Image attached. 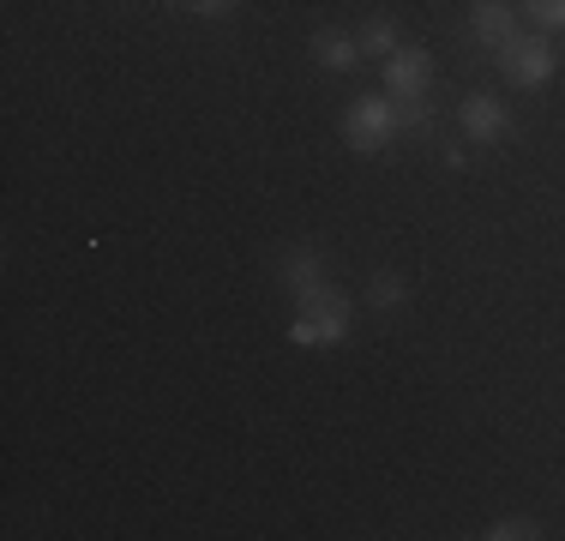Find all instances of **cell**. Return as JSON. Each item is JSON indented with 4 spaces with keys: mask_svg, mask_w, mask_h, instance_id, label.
I'll return each mask as SVG.
<instances>
[{
    "mask_svg": "<svg viewBox=\"0 0 565 541\" xmlns=\"http://www.w3.org/2000/svg\"><path fill=\"white\" fill-rule=\"evenodd\" d=\"M481 535H488V541H535V535H542V523H535V518H500L493 530H481Z\"/></svg>",
    "mask_w": 565,
    "mask_h": 541,
    "instance_id": "obj_12",
    "label": "cell"
},
{
    "mask_svg": "<svg viewBox=\"0 0 565 541\" xmlns=\"http://www.w3.org/2000/svg\"><path fill=\"white\" fill-rule=\"evenodd\" d=\"M500 66H505L511 85L535 91V85H547V78L559 73V49L547 43V36H511V43L500 49Z\"/></svg>",
    "mask_w": 565,
    "mask_h": 541,
    "instance_id": "obj_3",
    "label": "cell"
},
{
    "mask_svg": "<svg viewBox=\"0 0 565 541\" xmlns=\"http://www.w3.org/2000/svg\"><path fill=\"white\" fill-rule=\"evenodd\" d=\"M427 78H434L427 49H397V54H385V97H427Z\"/></svg>",
    "mask_w": 565,
    "mask_h": 541,
    "instance_id": "obj_5",
    "label": "cell"
},
{
    "mask_svg": "<svg viewBox=\"0 0 565 541\" xmlns=\"http://www.w3.org/2000/svg\"><path fill=\"white\" fill-rule=\"evenodd\" d=\"M289 343H301V349H338V343H349V301L331 289V283L301 301V314L289 319Z\"/></svg>",
    "mask_w": 565,
    "mask_h": 541,
    "instance_id": "obj_1",
    "label": "cell"
},
{
    "mask_svg": "<svg viewBox=\"0 0 565 541\" xmlns=\"http://www.w3.org/2000/svg\"><path fill=\"white\" fill-rule=\"evenodd\" d=\"M523 12H530L542 31H565V0H523Z\"/></svg>",
    "mask_w": 565,
    "mask_h": 541,
    "instance_id": "obj_14",
    "label": "cell"
},
{
    "mask_svg": "<svg viewBox=\"0 0 565 541\" xmlns=\"http://www.w3.org/2000/svg\"><path fill=\"white\" fill-rule=\"evenodd\" d=\"M313 61L331 66V73H349V66L361 61V43H355V36H343V31H319L313 36Z\"/></svg>",
    "mask_w": 565,
    "mask_h": 541,
    "instance_id": "obj_8",
    "label": "cell"
},
{
    "mask_svg": "<svg viewBox=\"0 0 565 541\" xmlns=\"http://www.w3.org/2000/svg\"><path fill=\"white\" fill-rule=\"evenodd\" d=\"M463 132L469 145H493L511 132V108L500 97H488V91H476V97H463Z\"/></svg>",
    "mask_w": 565,
    "mask_h": 541,
    "instance_id": "obj_7",
    "label": "cell"
},
{
    "mask_svg": "<svg viewBox=\"0 0 565 541\" xmlns=\"http://www.w3.org/2000/svg\"><path fill=\"white\" fill-rule=\"evenodd\" d=\"M343 139L355 151H385L397 139V103L392 97H355L343 108Z\"/></svg>",
    "mask_w": 565,
    "mask_h": 541,
    "instance_id": "obj_2",
    "label": "cell"
},
{
    "mask_svg": "<svg viewBox=\"0 0 565 541\" xmlns=\"http://www.w3.org/2000/svg\"><path fill=\"white\" fill-rule=\"evenodd\" d=\"M469 36L481 49H505L518 36V7L511 0H469Z\"/></svg>",
    "mask_w": 565,
    "mask_h": 541,
    "instance_id": "obj_4",
    "label": "cell"
},
{
    "mask_svg": "<svg viewBox=\"0 0 565 541\" xmlns=\"http://www.w3.org/2000/svg\"><path fill=\"white\" fill-rule=\"evenodd\" d=\"M355 43H361V54H397V49H403V36H397V19H385V12H373V19H361Z\"/></svg>",
    "mask_w": 565,
    "mask_h": 541,
    "instance_id": "obj_9",
    "label": "cell"
},
{
    "mask_svg": "<svg viewBox=\"0 0 565 541\" xmlns=\"http://www.w3.org/2000/svg\"><path fill=\"white\" fill-rule=\"evenodd\" d=\"M157 7H186V0H157Z\"/></svg>",
    "mask_w": 565,
    "mask_h": 541,
    "instance_id": "obj_15",
    "label": "cell"
},
{
    "mask_svg": "<svg viewBox=\"0 0 565 541\" xmlns=\"http://www.w3.org/2000/svg\"><path fill=\"white\" fill-rule=\"evenodd\" d=\"M367 301L373 307H403V301H409V277H403V270H373Z\"/></svg>",
    "mask_w": 565,
    "mask_h": 541,
    "instance_id": "obj_10",
    "label": "cell"
},
{
    "mask_svg": "<svg viewBox=\"0 0 565 541\" xmlns=\"http://www.w3.org/2000/svg\"><path fill=\"white\" fill-rule=\"evenodd\" d=\"M277 283L295 295V301L319 295V289H326V253H319V247H289V253H282V265H277Z\"/></svg>",
    "mask_w": 565,
    "mask_h": 541,
    "instance_id": "obj_6",
    "label": "cell"
},
{
    "mask_svg": "<svg viewBox=\"0 0 565 541\" xmlns=\"http://www.w3.org/2000/svg\"><path fill=\"white\" fill-rule=\"evenodd\" d=\"M397 103V132H427L434 127V103L427 97H392Z\"/></svg>",
    "mask_w": 565,
    "mask_h": 541,
    "instance_id": "obj_11",
    "label": "cell"
},
{
    "mask_svg": "<svg viewBox=\"0 0 565 541\" xmlns=\"http://www.w3.org/2000/svg\"><path fill=\"white\" fill-rule=\"evenodd\" d=\"M181 12H193V19H205V24H223V19L241 12V0H186Z\"/></svg>",
    "mask_w": 565,
    "mask_h": 541,
    "instance_id": "obj_13",
    "label": "cell"
}]
</instances>
